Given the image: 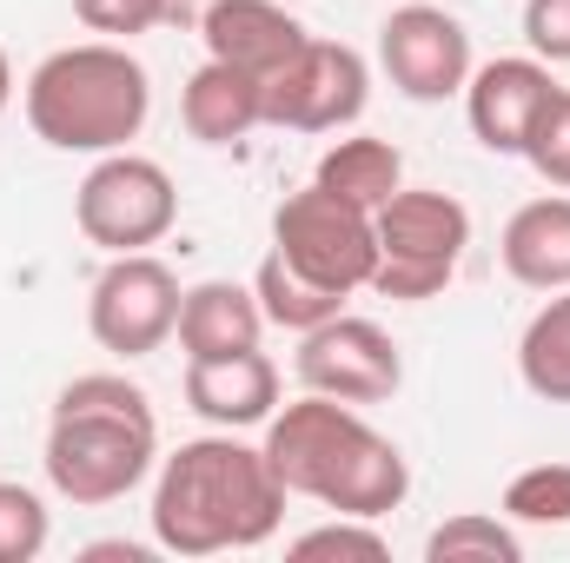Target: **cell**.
Listing matches in <instances>:
<instances>
[{"label":"cell","mask_w":570,"mask_h":563,"mask_svg":"<svg viewBox=\"0 0 570 563\" xmlns=\"http://www.w3.org/2000/svg\"><path fill=\"white\" fill-rule=\"evenodd\" d=\"M285 517V484L273 477L266 451L239 444L233 431L193 437L159 464L153 484V537L173 557H219L259 551Z\"/></svg>","instance_id":"obj_1"},{"label":"cell","mask_w":570,"mask_h":563,"mask_svg":"<svg viewBox=\"0 0 570 563\" xmlns=\"http://www.w3.org/2000/svg\"><path fill=\"white\" fill-rule=\"evenodd\" d=\"M266 464L285 484V497H312L338 517H385L412 497L405 451L358 418V405H338L325 392H305L266 418Z\"/></svg>","instance_id":"obj_2"},{"label":"cell","mask_w":570,"mask_h":563,"mask_svg":"<svg viewBox=\"0 0 570 563\" xmlns=\"http://www.w3.org/2000/svg\"><path fill=\"white\" fill-rule=\"evenodd\" d=\"M159 457V418L134 378L120 372H87L53 398L47 424V484L67 504H120L134 484H146Z\"/></svg>","instance_id":"obj_3"},{"label":"cell","mask_w":570,"mask_h":563,"mask_svg":"<svg viewBox=\"0 0 570 563\" xmlns=\"http://www.w3.org/2000/svg\"><path fill=\"white\" fill-rule=\"evenodd\" d=\"M146 113H153V80L114 40L60 47L27 73V127L53 152H94V159L120 152L127 140H140Z\"/></svg>","instance_id":"obj_4"},{"label":"cell","mask_w":570,"mask_h":563,"mask_svg":"<svg viewBox=\"0 0 570 563\" xmlns=\"http://www.w3.org/2000/svg\"><path fill=\"white\" fill-rule=\"evenodd\" d=\"M372 233H379V273L372 292L379 298H399V305H425L438 298L464 246H471V213L451 199V192H431V186H399L379 213H372Z\"/></svg>","instance_id":"obj_5"},{"label":"cell","mask_w":570,"mask_h":563,"mask_svg":"<svg viewBox=\"0 0 570 563\" xmlns=\"http://www.w3.org/2000/svg\"><path fill=\"white\" fill-rule=\"evenodd\" d=\"M73 219L100 253H146L179 226V186L146 152H100L73 192Z\"/></svg>","instance_id":"obj_6"},{"label":"cell","mask_w":570,"mask_h":563,"mask_svg":"<svg viewBox=\"0 0 570 563\" xmlns=\"http://www.w3.org/2000/svg\"><path fill=\"white\" fill-rule=\"evenodd\" d=\"M273 246H279L298 273H312L318 285H332V292H345V298H352L358 285H372V273H379L372 213L352 206V199H338V192H325L318 179H312L305 192H285L279 199V213H273Z\"/></svg>","instance_id":"obj_7"},{"label":"cell","mask_w":570,"mask_h":563,"mask_svg":"<svg viewBox=\"0 0 570 563\" xmlns=\"http://www.w3.org/2000/svg\"><path fill=\"white\" fill-rule=\"evenodd\" d=\"M179 279L173 266H159L153 253H114V266L94 279L87 298V325L100 338V352L114 358H153L173 332H179Z\"/></svg>","instance_id":"obj_8"},{"label":"cell","mask_w":570,"mask_h":563,"mask_svg":"<svg viewBox=\"0 0 570 563\" xmlns=\"http://www.w3.org/2000/svg\"><path fill=\"white\" fill-rule=\"evenodd\" d=\"M372 73L345 40H305L279 73L266 80V127H292V134H338L365 113Z\"/></svg>","instance_id":"obj_9"},{"label":"cell","mask_w":570,"mask_h":563,"mask_svg":"<svg viewBox=\"0 0 570 563\" xmlns=\"http://www.w3.org/2000/svg\"><path fill=\"white\" fill-rule=\"evenodd\" d=\"M298 385L325 392L338 405H385L405 385V358H399L385 325L338 312L298 338Z\"/></svg>","instance_id":"obj_10"},{"label":"cell","mask_w":570,"mask_h":563,"mask_svg":"<svg viewBox=\"0 0 570 563\" xmlns=\"http://www.w3.org/2000/svg\"><path fill=\"white\" fill-rule=\"evenodd\" d=\"M379 60H385L392 87H399L405 100L438 107V100L464 93V80H471V33H464V20H451L444 7L412 0V7H399V13H385V27H379Z\"/></svg>","instance_id":"obj_11"},{"label":"cell","mask_w":570,"mask_h":563,"mask_svg":"<svg viewBox=\"0 0 570 563\" xmlns=\"http://www.w3.org/2000/svg\"><path fill=\"white\" fill-rule=\"evenodd\" d=\"M551 67L538 53H511V60H484L471 67L464 80V113H471V134L491 152H524V134L538 120V107L551 100Z\"/></svg>","instance_id":"obj_12"},{"label":"cell","mask_w":570,"mask_h":563,"mask_svg":"<svg viewBox=\"0 0 570 563\" xmlns=\"http://www.w3.org/2000/svg\"><path fill=\"white\" fill-rule=\"evenodd\" d=\"M199 40H206V60H226V67H239L266 87L312 33L279 0H213L206 20H199Z\"/></svg>","instance_id":"obj_13"},{"label":"cell","mask_w":570,"mask_h":563,"mask_svg":"<svg viewBox=\"0 0 570 563\" xmlns=\"http://www.w3.org/2000/svg\"><path fill=\"white\" fill-rule=\"evenodd\" d=\"M186 405L219 431H246L279 412V365L253 345L233 358H186Z\"/></svg>","instance_id":"obj_14"},{"label":"cell","mask_w":570,"mask_h":563,"mask_svg":"<svg viewBox=\"0 0 570 563\" xmlns=\"http://www.w3.org/2000/svg\"><path fill=\"white\" fill-rule=\"evenodd\" d=\"M266 338V312H259V292L233 279H206L179 298V352L186 358H233V352H253Z\"/></svg>","instance_id":"obj_15"},{"label":"cell","mask_w":570,"mask_h":563,"mask_svg":"<svg viewBox=\"0 0 570 563\" xmlns=\"http://www.w3.org/2000/svg\"><path fill=\"white\" fill-rule=\"evenodd\" d=\"M179 120L199 146H239L253 127H266V87L226 60H206L179 93Z\"/></svg>","instance_id":"obj_16"},{"label":"cell","mask_w":570,"mask_h":563,"mask_svg":"<svg viewBox=\"0 0 570 563\" xmlns=\"http://www.w3.org/2000/svg\"><path fill=\"white\" fill-rule=\"evenodd\" d=\"M498 253H504V273L518 285L564 292L570 285V199L551 192V199L518 206L511 226H504V239H498Z\"/></svg>","instance_id":"obj_17"},{"label":"cell","mask_w":570,"mask_h":563,"mask_svg":"<svg viewBox=\"0 0 570 563\" xmlns=\"http://www.w3.org/2000/svg\"><path fill=\"white\" fill-rule=\"evenodd\" d=\"M318 186L338 192V199H352V206H365V213H379V206L405 186V159H399V146L392 140L358 134V140L325 146V159H318Z\"/></svg>","instance_id":"obj_18"},{"label":"cell","mask_w":570,"mask_h":563,"mask_svg":"<svg viewBox=\"0 0 570 563\" xmlns=\"http://www.w3.org/2000/svg\"><path fill=\"white\" fill-rule=\"evenodd\" d=\"M253 292H259V312H266V325H285V332H298V338H305L312 325H325V318H338V312H345V292L318 285L312 273H298L279 246L259 259Z\"/></svg>","instance_id":"obj_19"},{"label":"cell","mask_w":570,"mask_h":563,"mask_svg":"<svg viewBox=\"0 0 570 563\" xmlns=\"http://www.w3.org/2000/svg\"><path fill=\"white\" fill-rule=\"evenodd\" d=\"M518 372H524L531 398L570 405V285L551 292V305L524 325V338H518Z\"/></svg>","instance_id":"obj_20"},{"label":"cell","mask_w":570,"mask_h":563,"mask_svg":"<svg viewBox=\"0 0 570 563\" xmlns=\"http://www.w3.org/2000/svg\"><path fill=\"white\" fill-rule=\"evenodd\" d=\"M524 544L511 531V517H484V511H458L425 537V563H518Z\"/></svg>","instance_id":"obj_21"},{"label":"cell","mask_w":570,"mask_h":563,"mask_svg":"<svg viewBox=\"0 0 570 563\" xmlns=\"http://www.w3.org/2000/svg\"><path fill=\"white\" fill-rule=\"evenodd\" d=\"M511 524H570V464H531L504 484Z\"/></svg>","instance_id":"obj_22"},{"label":"cell","mask_w":570,"mask_h":563,"mask_svg":"<svg viewBox=\"0 0 570 563\" xmlns=\"http://www.w3.org/2000/svg\"><path fill=\"white\" fill-rule=\"evenodd\" d=\"M518 159H531V172H538L544 186L570 192V87H551V100L538 107V120H531Z\"/></svg>","instance_id":"obj_23"},{"label":"cell","mask_w":570,"mask_h":563,"mask_svg":"<svg viewBox=\"0 0 570 563\" xmlns=\"http://www.w3.org/2000/svg\"><path fill=\"white\" fill-rule=\"evenodd\" d=\"M47 504L27 484H0V563H33L47 551Z\"/></svg>","instance_id":"obj_24"},{"label":"cell","mask_w":570,"mask_h":563,"mask_svg":"<svg viewBox=\"0 0 570 563\" xmlns=\"http://www.w3.org/2000/svg\"><path fill=\"white\" fill-rule=\"evenodd\" d=\"M292 557H365V563H385L392 544L372 531V517H338V524H318L305 537H292Z\"/></svg>","instance_id":"obj_25"},{"label":"cell","mask_w":570,"mask_h":563,"mask_svg":"<svg viewBox=\"0 0 570 563\" xmlns=\"http://www.w3.org/2000/svg\"><path fill=\"white\" fill-rule=\"evenodd\" d=\"M73 13H80V27H94L107 40H134L166 20V0H73Z\"/></svg>","instance_id":"obj_26"},{"label":"cell","mask_w":570,"mask_h":563,"mask_svg":"<svg viewBox=\"0 0 570 563\" xmlns=\"http://www.w3.org/2000/svg\"><path fill=\"white\" fill-rule=\"evenodd\" d=\"M524 40L544 67H570V0H524Z\"/></svg>","instance_id":"obj_27"},{"label":"cell","mask_w":570,"mask_h":563,"mask_svg":"<svg viewBox=\"0 0 570 563\" xmlns=\"http://www.w3.org/2000/svg\"><path fill=\"white\" fill-rule=\"evenodd\" d=\"M213 0H166V27H199Z\"/></svg>","instance_id":"obj_28"},{"label":"cell","mask_w":570,"mask_h":563,"mask_svg":"<svg viewBox=\"0 0 570 563\" xmlns=\"http://www.w3.org/2000/svg\"><path fill=\"white\" fill-rule=\"evenodd\" d=\"M100 557H127V563H146L140 544H87V563H100Z\"/></svg>","instance_id":"obj_29"},{"label":"cell","mask_w":570,"mask_h":563,"mask_svg":"<svg viewBox=\"0 0 570 563\" xmlns=\"http://www.w3.org/2000/svg\"><path fill=\"white\" fill-rule=\"evenodd\" d=\"M7 93H13V67H7V47H0V113H7Z\"/></svg>","instance_id":"obj_30"}]
</instances>
